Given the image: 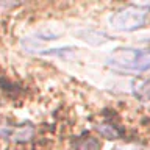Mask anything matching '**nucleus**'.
<instances>
[{
    "label": "nucleus",
    "instance_id": "f03ea898",
    "mask_svg": "<svg viewBox=\"0 0 150 150\" xmlns=\"http://www.w3.org/2000/svg\"><path fill=\"white\" fill-rule=\"evenodd\" d=\"M150 16V5H125L111 16L110 23L116 31H136L145 27Z\"/></svg>",
    "mask_w": 150,
    "mask_h": 150
},
{
    "label": "nucleus",
    "instance_id": "f257e3e1",
    "mask_svg": "<svg viewBox=\"0 0 150 150\" xmlns=\"http://www.w3.org/2000/svg\"><path fill=\"white\" fill-rule=\"evenodd\" d=\"M106 66L114 72L150 75V50L122 47L106 56Z\"/></svg>",
    "mask_w": 150,
    "mask_h": 150
},
{
    "label": "nucleus",
    "instance_id": "423d86ee",
    "mask_svg": "<svg viewBox=\"0 0 150 150\" xmlns=\"http://www.w3.org/2000/svg\"><path fill=\"white\" fill-rule=\"evenodd\" d=\"M136 97H139L142 102H150V81H144L136 84Z\"/></svg>",
    "mask_w": 150,
    "mask_h": 150
},
{
    "label": "nucleus",
    "instance_id": "7ed1b4c3",
    "mask_svg": "<svg viewBox=\"0 0 150 150\" xmlns=\"http://www.w3.org/2000/svg\"><path fill=\"white\" fill-rule=\"evenodd\" d=\"M35 134V128L33 125H2L0 127V136H3L5 139H9L13 142H27L30 141Z\"/></svg>",
    "mask_w": 150,
    "mask_h": 150
},
{
    "label": "nucleus",
    "instance_id": "0eeeda50",
    "mask_svg": "<svg viewBox=\"0 0 150 150\" xmlns=\"http://www.w3.org/2000/svg\"><path fill=\"white\" fill-rule=\"evenodd\" d=\"M114 150H139L138 147H131V145H127V147H117Z\"/></svg>",
    "mask_w": 150,
    "mask_h": 150
},
{
    "label": "nucleus",
    "instance_id": "39448f33",
    "mask_svg": "<svg viewBox=\"0 0 150 150\" xmlns=\"http://www.w3.org/2000/svg\"><path fill=\"white\" fill-rule=\"evenodd\" d=\"M97 130L100 131V134L105 136L106 139H116L122 134V131L117 128L116 125H111V124H100V125H97Z\"/></svg>",
    "mask_w": 150,
    "mask_h": 150
},
{
    "label": "nucleus",
    "instance_id": "20e7f679",
    "mask_svg": "<svg viewBox=\"0 0 150 150\" xmlns=\"http://www.w3.org/2000/svg\"><path fill=\"white\" fill-rule=\"evenodd\" d=\"M69 150H100V141L92 136H81L74 141Z\"/></svg>",
    "mask_w": 150,
    "mask_h": 150
}]
</instances>
